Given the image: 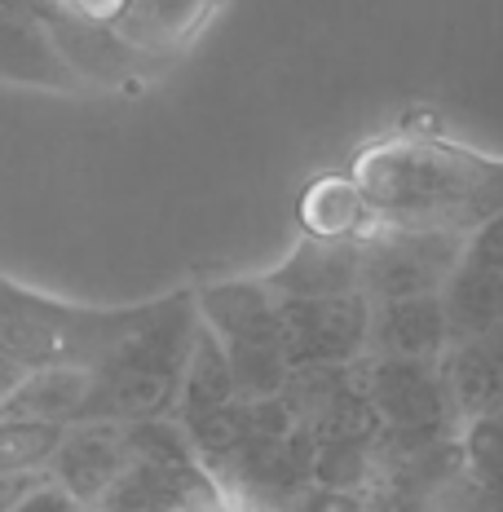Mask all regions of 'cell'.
Listing matches in <instances>:
<instances>
[{
    "mask_svg": "<svg viewBox=\"0 0 503 512\" xmlns=\"http://www.w3.org/2000/svg\"><path fill=\"white\" fill-rule=\"evenodd\" d=\"M353 186L376 230H451L468 239L503 208V159L437 137H402L362 159Z\"/></svg>",
    "mask_w": 503,
    "mask_h": 512,
    "instance_id": "obj_1",
    "label": "cell"
},
{
    "mask_svg": "<svg viewBox=\"0 0 503 512\" xmlns=\"http://www.w3.org/2000/svg\"><path fill=\"white\" fill-rule=\"evenodd\" d=\"M195 336V292L159 296L155 314L128 340H120L98 367H89V393L76 424H133L173 415Z\"/></svg>",
    "mask_w": 503,
    "mask_h": 512,
    "instance_id": "obj_2",
    "label": "cell"
},
{
    "mask_svg": "<svg viewBox=\"0 0 503 512\" xmlns=\"http://www.w3.org/2000/svg\"><path fill=\"white\" fill-rule=\"evenodd\" d=\"M155 305L159 301L120 309L71 305L0 274V354L23 362L27 371L98 367L120 340H128L155 314Z\"/></svg>",
    "mask_w": 503,
    "mask_h": 512,
    "instance_id": "obj_3",
    "label": "cell"
},
{
    "mask_svg": "<svg viewBox=\"0 0 503 512\" xmlns=\"http://www.w3.org/2000/svg\"><path fill=\"white\" fill-rule=\"evenodd\" d=\"M468 239L451 230H371L362 234V296L402 301L437 296L464 261Z\"/></svg>",
    "mask_w": 503,
    "mask_h": 512,
    "instance_id": "obj_4",
    "label": "cell"
},
{
    "mask_svg": "<svg viewBox=\"0 0 503 512\" xmlns=\"http://www.w3.org/2000/svg\"><path fill=\"white\" fill-rule=\"evenodd\" d=\"M371 336L367 296H323V301H292L278 296V345L287 367H318V362H362Z\"/></svg>",
    "mask_w": 503,
    "mask_h": 512,
    "instance_id": "obj_5",
    "label": "cell"
},
{
    "mask_svg": "<svg viewBox=\"0 0 503 512\" xmlns=\"http://www.w3.org/2000/svg\"><path fill=\"white\" fill-rule=\"evenodd\" d=\"M380 429H455L459 407L442 358H362Z\"/></svg>",
    "mask_w": 503,
    "mask_h": 512,
    "instance_id": "obj_6",
    "label": "cell"
},
{
    "mask_svg": "<svg viewBox=\"0 0 503 512\" xmlns=\"http://www.w3.org/2000/svg\"><path fill=\"white\" fill-rule=\"evenodd\" d=\"M124 451H128V468H137L146 482L164 490L181 512H217L221 504L217 477L203 468L195 442H190L173 415L124 424Z\"/></svg>",
    "mask_w": 503,
    "mask_h": 512,
    "instance_id": "obj_7",
    "label": "cell"
},
{
    "mask_svg": "<svg viewBox=\"0 0 503 512\" xmlns=\"http://www.w3.org/2000/svg\"><path fill=\"white\" fill-rule=\"evenodd\" d=\"M265 287L292 301L362 296V234H309L274 274H265Z\"/></svg>",
    "mask_w": 503,
    "mask_h": 512,
    "instance_id": "obj_8",
    "label": "cell"
},
{
    "mask_svg": "<svg viewBox=\"0 0 503 512\" xmlns=\"http://www.w3.org/2000/svg\"><path fill=\"white\" fill-rule=\"evenodd\" d=\"M124 468V424H67L45 477L58 482L80 508H93Z\"/></svg>",
    "mask_w": 503,
    "mask_h": 512,
    "instance_id": "obj_9",
    "label": "cell"
},
{
    "mask_svg": "<svg viewBox=\"0 0 503 512\" xmlns=\"http://www.w3.org/2000/svg\"><path fill=\"white\" fill-rule=\"evenodd\" d=\"M455 345L442 292L402 296V301H371V358H446Z\"/></svg>",
    "mask_w": 503,
    "mask_h": 512,
    "instance_id": "obj_10",
    "label": "cell"
},
{
    "mask_svg": "<svg viewBox=\"0 0 503 512\" xmlns=\"http://www.w3.org/2000/svg\"><path fill=\"white\" fill-rule=\"evenodd\" d=\"M0 80L31 89H76V71L62 58L49 18L0 5Z\"/></svg>",
    "mask_w": 503,
    "mask_h": 512,
    "instance_id": "obj_11",
    "label": "cell"
},
{
    "mask_svg": "<svg viewBox=\"0 0 503 512\" xmlns=\"http://www.w3.org/2000/svg\"><path fill=\"white\" fill-rule=\"evenodd\" d=\"M195 309L221 345H278V296L265 279L212 283L195 292Z\"/></svg>",
    "mask_w": 503,
    "mask_h": 512,
    "instance_id": "obj_12",
    "label": "cell"
},
{
    "mask_svg": "<svg viewBox=\"0 0 503 512\" xmlns=\"http://www.w3.org/2000/svg\"><path fill=\"white\" fill-rule=\"evenodd\" d=\"M234 398H239V393H234V380H230L226 349H221V340L199 323V336H195L190 358H186V371H181L173 420L181 424V429H195V424H203L208 415L230 407Z\"/></svg>",
    "mask_w": 503,
    "mask_h": 512,
    "instance_id": "obj_13",
    "label": "cell"
},
{
    "mask_svg": "<svg viewBox=\"0 0 503 512\" xmlns=\"http://www.w3.org/2000/svg\"><path fill=\"white\" fill-rule=\"evenodd\" d=\"M442 305L446 318H451L455 340L495 332V327H503V270L464 256L459 270L451 274V283L442 287Z\"/></svg>",
    "mask_w": 503,
    "mask_h": 512,
    "instance_id": "obj_14",
    "label": "cell"
},
{
    "mask_svg": "<svg viewBox=\"0 0 503 512\" xmlns=\"http://www.w3.org/2000/svg\"><path fill=\"white\" fill-rule=\"evenodd\" d=\"M84 393H89V367H40V371H27V380L0 407V415L62 424L67 429V424H76Z\"/></svg>",
    "mask_w": 503,
    "mask_h": 512,
    "instance_id": "obj_15",
    "label": "cell"
},
{
    "mask_svg": "<svg viewBox=\"0 0 503 512\" xmlns=\"http://www.w3.org/2000/svg\"><path fill=\"white\" fill-rule=\"evenodd\" d=\"M212 0H128L115 31L128 45H173L177 36H186L199 23V14Z\"/></svg>",
    "mask_w": 503,
    "mask_h": 512,
    "instance_id": "obj_16",
    "label": "cell"
},
{
    "mask_svg": "<svg viewBox=\"0 0 503 512\" xmlns=\"http://www.w3.org/2000/svg\"><path fill=\"white\" fill-rule=\"evenodd\" d=\"M58 442H62V424L0 415V477L45 473L53 451H58Z\"/></svg>",
    "mask_w": 503,
    "mask_h": 512,
    "instance_id": "obj_17",
    "label": "cell"
},
{
    "mask_svg": "<svg viewBox=\"0 0 503 512\" xmlns=\"http://www.w3.org/2000/svg\"><path fill=\"white\" fill-rule=\"evenodd\" d=\"M371 468H376V451H371V437H323L314 446V482L323 490H358L367 486Z\"/></svg>",
    "mask_w": 503,
    "mask_h": 512,
    "instance_id": "obj_18",
    "label": "cell"
},
{
    "mask_svg": "<svg viewBox=\"0 0 503 512\" xmlns=\"http://www.w3.org/2000/svg\"><path fill=\"white\" fill-rule=\"evenodd\" d=\"M221 349H226L230 380H234L239 398L256 402V398H278V393H283L292 367H287L278 345H221Z\"/></svg>",
    "mask_w": 503,
    "mask_h": 512,
    "instance_id": "obj_19",
    "label": "cell"
},
{
    "mask_svg": "<svg viewBox=\"0 0 503 512\" xmlns=\"http://www.w3.org/2000/svg\"><path fill=\"white\" fill-rule=\"evenodd\" d=\"M459 464L477 482V490L503 495V411H486L468 420L459 437Z\"/></svg>",
    "mask_w": 503,
    "mask_h": 512,
    "instance_id": "obj_20",
    "label": "cell"
},
{
    "mask_svg": "<svg viewBox=\"0 0 503 512\" xmlns=\"http://www.w3.org/2000/svg\"><path fill=\"white\" fill-rule=\"evenodd\" d=\"M89 512H181V508L159 486L146 482L137 468H124V473L111 482V490H106Z\"/></svg>",
    "mask_w": 503,
    "mask_h": 512,
    "instance_id": "obj_21",
    "label": "cell"
},
{
    "mask_svg": "<svg viewBox=\"0 0 503 512\" xmlns=\"http://www.w3.org/2000/svg\"><path fill=\"white\" fill-rule=\"evenodd\" d=\"M468 261H481V265H499L503 270V208L495 212L490 221H481V226L468 234V248H464Z\"/></svg>",
    "mask_w": 503,
    "mask_h": 512,
    "instance_id": "obj_22",
    "label": "cell"
},
{
    "mask_svg": "<svg viewBox=\"0 0 503 512\" xmlns=\"http://www.w3.org/2000/svg\"><path fill=\"white\" fill-rule=\"evenodd\" d=\"M80 504L76 499L67 495V490H62L58 482H49V477H40L36 486L27 490L23 499H18V504H9L5 512H76Z\"/></svg>",
    "mask_w": 503,
    "mask_h": 512,
    "instance_id": "obj_23",
    "label": "cell"
},
{
    "mask_svg": "<svg viewBox=\"0 0 503 512\" xmlns=\"http://www.w3.org/2000/svg\"><path fill=\"white\" fill-rule=\"evenodd\" d=\"M53 9H62V14H76V18H93V23H120L124 5L128 0H49Z\"/></svg>",
    "mask_w": 503,
    "mask_h": 512,
    "instance_id": "obj_24",
    "label": "cell"
},
{
    "mask_svg": "<svg viewBox=\"0 0 503 512\" xmlns=\"http://www.w3.org/2000/svg\"><path fill=\"white\" fill-rule=\"evenodd\" d=\"M23 380H27V367H23V362H14L9 354H0V407L14 398V389H18Z\"/></svg>",
    "mask_w": 503,
    "mask_h": 512,
    "instance_id": "obj_25",
    "label": "cell"
},
{
    "mask_svg": "<svg viewBox=\"0 0 503 512\" xmlns=\"http://www.w3.org/2000/svg\"><path fill=\"white\" fill-rule=\"evenodd\" d=\"M76 512H89V508H76Z\"/></svg>",
    "mask_w": 503,
    "mask_h": 512,
    "instance_id": "obj_26",
    "label": "cell"
}]
</instances>
